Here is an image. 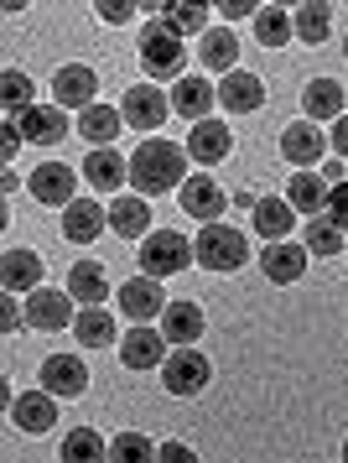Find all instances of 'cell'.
I'll return each instance as SVG.
<instances>
[{"label":"cell","mask_w":348,"mask_h":463,"mask_svg":"<svg viewBox=\"0 0 348 463\" xmlns=\"http://www.w3.org/2000/svg\"><path fill=\"white\" fill-rule=\"evenodd\" d=\"M187 177V146H172V141H141L136 146V156H130V183H136V193L141 198H156V193H172L183 188Z\"/></svg>","instance_id":"obj_1"},{"label":"cell","mask_w":348,"mask_h":463,"mask_svg":"<svg viewBox=\"0 0 348 463\" xmlns=\"http://www.w3.org/2000/svg\"><path fill=\"white\" fill-rule=\"evenodd\" d=\"M193 255H198V266H203V271L224 276V271H240V266L249 260V240L240 230H229V224H203Z\"/></svg>","instance_id":"obj_2"},{"label":"cell","mask_w":348,"mask_h":463,"mask_svg":"<svg viewBox=\"0 0 348 463\" xmlns=\"http://www.w3.org/2000/svg\"><path fill=\"white\" fill-rule=\"evenodd\" d=\"M141 276H151V281H162V276H177L193 266V240L177 230H156V234H146L141 240Z\"/></svg>","instance_id":"obj_3"},{"label":"cell","mask_w":348,"mask_h":463,"mask_svg":"<svg viewBox=\"0 0 348 463\" xmlns=\"http://www.w3.org/2000/svg\"><path fill=\"white\" fill-rule=\"evenodd\" d=\"M141 63H146L151 79H177V84H183V63H187L183 37H172L162 22H151L141 32Z\"/></svg>","instance_id":"obj_4"},{"label":"cell","mask_w":348,"mask_h":463,"mask_svg":"<svg viewBox=\"0 0 348 463\" xmlns=\"http://www.w3.org/2000/svg\"><path fill=\"white\" fill-rule=\"evenodd\" d=\"M162 385L172 396H198L208 385V359L198 354V349H172L166 364H162Z\"/></svg>","instance_id":"obj_5"},{"label":"cell","mask_w":348,"mask_h":463,"mask_svg":"<svg viewBox=\"0 0 348 463\" xmlns=\"http://www.w3.org/2000/svg\"><path fill=\"white\" fill-rule=\"evenodd\" d=\"M120 115H125V126H136V130H162V120L172 115V99H166L162 89L136 84V89H125Z\"/></svg>","instance_id":"obj_6"},{"label":"cell","mask_w":348,"mask_h":463,"mask_svg":"<svg viewBox=\"0 0 348 463\" xmlns=\"http://www.w3.org/2000/svg\"><path fill=\"white\" fill-rule=\"evenodd\" d=\"M94 89H99V79H94V68H83V63H68L58 68V79H52V105L58 109H94L99 99H94Z\"/></svg>","instance_id":"obj_7"},{"label":"cell","mask_w":348,"mask_h":463,"mask_svg":"<svg viewBox=\"0 0 348 463\" xmlns=\"http://www.w3.org/2000/svg\"><path fill=\"white\" fill-rule=\"evenodd\" d=\"M73 323V297L52 292V287H37L26 297V328H42V334H58Z\"/></svg>","instance_id":"obj_8"},{"label":"cell","mask_w":348,"mask_h":463,"mask_svg":"<svg viewBox=\"0 0 348 463\" xmlns=\"http://www.w3.org/2000/svg\"><path fill=\"white\" fill-rule=\"evenodd\" d=\"M42 391L47 396H83L89 391V370H83V359L73 354H52V359H42Z\"/></svg>","instance_id":"obj_9"},{"label":"cell","mask_w":348,"mask_h":463,"mask_svg":"<svg viewBox=\"0 0 348 463\" xmlns=\"http://www.w3.org/2000/svg\"><path fill=\"white\" fill-rule=\"evenodd\" d=\"M307 245H291V240H276V245H266L260 250V271H266V281H276V287H287V281H302V271H307Z\"/></svg>","instance_id":"obj_10"},{"label":"cell","mask_w":348,"mask_h":463,"mask_svg":"<svg viewBox=\"0 0 348 463\" xmlns=\"http://www.w3.org/2000/svg\"><path fill=\"white\" fill-rule=\"evenodd\" d=\"M166 338H156L151 328H130V334H120V359H125V370H162L166 364Z\"/></svg>","instance_id":"obj_11"},{"label":"cell","mask_w":348,"mask_h":463,"mask_svg":"<svg viewBox=\"0 0 348 463\" xmlns=\"http://www.w3.org/2000/svg\"><path fill=\"white\" fill-rule=\"evenodd\" d=\"M120 313L141 328V323H151L156 313H166L162 302V281H151V276H136V281H125L120 287Z\"/></svg>","instance_id":"obj_12"},{"label":"cell","mask_w":348,"mask_h":463,"mask_svg":"<svg viewBox=\"0 0 348 463\" xmlns=\"http://www.w3.org/2000/svg\"><path fill=\"white\" fill-rule=\"evenodd\" d=\"M109 224V209H99L94 198H73L68 209H62V234L73 240V245H94Z\"/></svg>","instance_id":"obj_13"},{"label":"cell","mask_w":348,"mask_h":463,"mask_svg":"<svg viewBox=\"0 0 348 463\" xmlns=\"http://www.w3.org/2000/svg\"><path fill=\"white\" fill-rule=\"evenodd\" d=\"M79 172H83V177H89V183H94L99 193H120V183H130V162H125V156H120L115 146L89 151Z\"/></svg>","instance_id":"obj_14"},{"label":"cell","mask_w":348,"mask_h":463,"mask_svg":"<svg viewBox=\"0 0 348 463\" xmlns=\"http://www.w3.org/2000/svg\"><path fill=\"white\" fill-rule=\"evenodd\" d=\"M177 193H183V213H193V219H208V224H213V219L224 213V188H219L208 172H193Z\"/></svg>","instance_id":"obj_15"},{"label":"cell","mask_w":348,"mask_h":463,"mask_svg":"<svg viewBox=\"0 0 348 463\" xmlns=\"http://www.w3.org/2000/svg\"><path fill=\"white\" fill-rule=\"evenodd\" d=\"M16 126H21V136H26V141H37V146H58L62 136H68V109H58V105H32V109L16 120Z\"/></svg>","instance_id":"obj_16"},{"label":"cell","mask_w":348,"mask_h":463,"mask_svg":"<svg viewBox=\"0 0 348 463\" xmlns=\"http://www.w3.org/2000/svg\"><path fill=\"white\" fill-rule=\"evenodd\" d=\"M219 105L229 109V115H255V109L266 105V89H260V79L255 73H224V84H219Z\"/></svg>","instance_id":"obj_17"},{"label":"cell","mask_w":348,"mask_h":463,"mask_svg":"<svg viewBox=\"0 0 348 463\" xmlns=\"http://www.w3.org/2000/svg\"><path fill=\"white\" fill-rule=\"evenodd\" d=\"M162 338L177 344V349H193V338H203V307L198 302H166Z\"/></svg>","instance_id":"obj_18"},{"label":"cell","mask_w":348,"mask_h":463,"mask_svg":"<svg viewBox=\"0 0 348 463\" xmlns=\"http://www.w3.org/2000/svg\"><path fill=\"white\" fill-rule=\"evenodd\" d=\"M32 198H37V203H58V209H68V203H73V167H62V162H42V167H32Z\"/></svg>","instance_id":"obj_19"},{"label":"cell","mask_w":348,"mask_h":463,"mask_svg":"<svg viewBox=\"0 0 348 463\" xmlns=\"http://www.w3.org/2000/svg\"><path fill=\"white\" fill-rule=\"evenodd\" d=\"M229 126L224 120H203V126H193V136H187V156L198 162V167H213V162H224L229 156Z\"/></svg>","instance_id":"obj_20"},{"label":"cell","mask_w":348,"mask_h":463,"mask_svg":"<svg viewBox=\"0 0 348 463\" xmlns=\"http://www.w3.org/2000/svg\"><path fill=\"white\" fill-rule=\"evenodd\" d=\"M281 156H287L291 167H312V162H323V130L312 126V120L287 126L281 130Z\"/></svg>","instance_id":"obj_21"},{"label":"cell","mask_w":348,"mask_h":463,"mask_svg":"<svg viewBox=\"0 0 348 463\" xmlns=\"http://www.w3.org/2000/svg\"><path fill=\"white\" fill-rule=\"evenodd\" d=\"M213 105H219V89L208 84V79H183V84L172 89V109H177V115H187L193 126H203Z\"/></svg>","instance_id":"obj_22"},{"label":"cell","mask_w":348,"mask_h":463,"mask_svg":"<svg viewBox=\"0 0 348 463\" xmlns=\"http://www.w3.org/2000/svg\"><path fill=\"white\" fill-rule=\"evenodd\" d=\"M328 177L323 172H291V188H287V203L296 213H317L323 219V209H328Z\"/></svg>","instance_id":"obj_23"},{"label":"cell","mask_w":348,"mask_h":463,"mask_svg":"<svg viewBox=\"0 0 348 463\" xmlns=\"http://www.w3.org/2000/svg\"><path fill=\"white\" fill-rule=\"evenodd\" d=\"M0 287H5V292H37L42 287V255L5 250V260H0Z\"/></svg>","instance_id":"obj_24"},{"label":"cell","mask_w":348,"mask_h":463,"mask_svg":"<svg viewBox=\"0 0 348 463\" xmlns=\"http://www.w3.org/2000/svg\"><path fill=\"white\" fill-rule=\"evenodd\" d=\"M302 109H307V120H343V84H333V79H317V84L302 89Z\"/></svg>","instance_id":"obj_25"},{"label":"cell","mask_w":348,"mask_h":463,"mask_svg":"<svg viewBox=\"0 0 348 463\" xmlns=\"http://www.w3.org/2000/svg\"><path fill=\"white\" fill-rule=\"evenodd\" d=\"M11 421H16L21 432H32V438H37V432H47V427L58 421V411H52V396H47V391L16 396V401H11Z\"/></svg>","instance_id":"obj_26"},{"label":"cell","mask_w":348,"mask_h":463,"mask_svg":"<svg viewBox=\"0 0 348 463\" xmlns=\"http://www.w3.org/2000/svg\"><path fill=\"white\" fill-rule=\"evenodd\" d=\"M120 126H125V115H120L115 105H94V109H83V115H79V136H83L94 151L109 146V141L120 136Z\"/></svg>","instance_id":"obj_27"},{"label":"cell","mask_w":348,"mask_h":463,"mask_svg":"<svg viewBox=\"0 0 348 463\" xmlns=\"http://www.w3.org/2000/svg\"><path fill=\"white\" fill-rule=\"evenodd\" d=\"M234 58H240V47H234V32H229V26H213V32L198 37V63H203V68L234 73Z\"/></svg>","instance_id":"obj_28"},{"label":"cell","mask_w":348,"mask_h":463,"mask_svg":"<svg viewBox=\"0 0 348 463\" xmlns=\"http://www.w3.org/2000/svg\"><path fill=\"white\" fill-rule=\"evenodd\" d=\"M255 230L266 234V245L276 240H287L296 230V209H291L287 198H260V209H255Z\"/></svg>","instance_id":"obj_29"},{"label":"cell","mask_w":348,"mask_h":463,"mask_svg":"<svg viewBox=\"0 0 348 463\" xmlns=\"http://www.w3.org/2000/svg\"><path fill=\"white\" fill-rule=\"evenodd\" d=\"M68 297H79L83 307H99L104 297H109V281H104V271L94 260H79V266L68 271Z\"/></svg>","instance_id":"obj_30"},{"label":"cell","mask_w":348,"mask_h":463,"mask_svg":"<svg viewBox=\"0 0 348 463\" xmlns=\"http://www.w3.org/2000/svg\"><path fill=\"white\" fill-rule=\"evenodd\" d=\"M109 224H115V234H125V240H146V234H151V209H146V198H115Z\"/></svg>","instance_id":"obj_31"},{"label":"cell","mask_w":348,"mask_h":463,"mask_svg":"<svg viewBox=\"0 0 348 463\" xmlns=\"http://www.w3.org/2000/svg\"><path fill=\"white\" fill-rule=\"evenodd\" d=\"M62 463H109V442L94 432V427H79V432H68L62 438Z\"/></svg>","instance_id":"obj_32"},{"label":"cell","mask_w":348,"mask_h":463,"mask_svg":"<svg viewBox=\"0 0 348 463\" xmlns=\"http://www.w3.org/2000/svg\"><path fill=\"white\" fill-rule=\"evenodd\" d=\"M156 22H162L172 37H203L208 5H187V0H177V5H162V16H156Z\"/></svg>","instance_id":"obj_33"},{"label":"cell","mask_w":348,"mask_h":463,"mask_svg":"<svg viewBox=\"0 0 348 463\" xmlns=\"http://www.w3.org/2000/svg\"><path fill=\"white\" fill-rule=\"evenodd\" d=\"M73 338L89 344V349H104V344H115V317L104 313V307H83L73 317Z\"/></svg>","instance_id":"obj_34"},{"label":"cell","mask_w":348,"mask_h":463,"mask_svg":"<svg viewBox=\"0 0 348 463\" xmlns=\"http://www.w3.org/2000/svg\"><path fill=\"white\" fill-rule=\"evenodd\" d=\"M255 37L260 47H287L296 37V22H291L281 5H260V16H255Z\"/></svg>","instance_id":"obj_35"},{"label":"cell","mask_w":348,"mask_h":463,"mask_svg":"<svg viewBox=\"0 0 348 463\" xmlns=\"http://www.w3.org/2000/svg\"><path fill=\"white\" fill-rule=\"evenodd\" d=\"M156 442L141 438V432H120V438L109 442V463H156Z\"/></svg>","instance_id":"obj_36"},{"label":"cell","mask_w":348,"mask_h":463,"mask_svg":"<svg viewBox=\"0 0 348 463\" xmlns=\"http://www.w3.org/2000/svg\"><path fill=\"white\" fill-rule=\"evenodd\" d=\"M0 94H5V109H11V120H21L26 109H32V79L21 73V68H5V79H0Z\"/></svg>","instance_id":"obj_37"},{"label":"cell","mask_w":348,"mask_h":463,"mask_svg":"<svg viewBox=\"0 0 348 463\" xmlns=\"http://www.w3.org/2000/svg\"><path fill=\"white\" fill-rule=\"evenodd\" d=\"M291 22H296V37H302V43H323V37H328V5H302V11H296V16H291Z\"/></svg>","instance_id":"obj_38"},{"label":"cell","mask_w":348,"mask_h":463,"mask_svg":"<svg viewBox=\"0 0 348 463\" xmlns=\"http://www.w3.org/2000/svg\"><path fill=\"white\" fill-rule=\"evenodd\" d=\"M302 245H307L312 255H338V250H343V230H338V224H328V219H312Z\"/></svg>","instance_id":"obj_39"},{"label":"cell","mask_w":348,"mask_h":463,"mask_svg":"<svg viewBox=\"0 0 348 463\" xmlns=\"http://www.w3.org/2000/svg\"><path fill=\"white\" fill-rule=\"evenodd\" d=\"M323 219H328V224H338V230L348 234V183H338V188L328 193V209H323Z\"/></svg>","instance_id":"obj_40"},{"label":"cell","mask_w":348,"mask_h":463,"mask_svg":"<svg viewBox=\"0 0 348 463\" xmlns=\"http://www.w3.org/2000/svg\"><path fill=\"white\" fill-rule=\"evenodd\" d=\"M130 16H136V5H125V0H104L99 5V22H109V26L130 22Z\"/></svg>","instance_id":"obj_41"},{"label":"cell","mask_w":348,"mask_h":463,"mask_svg":"<svg viewBox=\"0 0 348 463\" xmlns=\"http://www.w3.org/2000/svg\"><path fill=\"white\" fill-rule=\"evenodd\" d=\"M156 463H198V453H193V448H183V442H162Z\"/></svg>","instance_id":"obj_42"},{"label":"cell","mask_w":348,"mask_h":463,"mask_svg":"<svg viewBox=\"0 0 348 463\" xmlns=\"http://www.w3.org/2000/svg\"><path fill=\"white\" fill-rule=\"evenodd\" d=\"M0 323H5V334H16L21 323H26V307H16V297H5V307H0Z\"/></svg>","instance_id":"obj_43"},{"label":"cell","mask_w":348,"mask_h":463,"mask_svg":"<svg viewBox=\"0 0 348 463\" xmlns=\"http://www.w3.org/2000/svg\"><path fill=\"white\" fill-rule=\"evenodd\" d=\"M219 16H224V22H240V16H260V11H255L249 0H224V5H219Z\"/></svg>","instance_id":"obj_44"},{"label":"cell","mask_w":348,"mask_h":463,"mask_svg":"<svg viewBox=\"0 0 348 463\" xmlns=\"http://www.w3.org/2000/svg\"><path fill=\"white\" fill-rule=\"evenodd\" d=\"M328 141H333V151H338V156H348V115H343V120H333Z\"/></svg>","instance_id":"obj_45"},{"label":"cell","mask_w":348,"mask_h":463,"mask_svg":"<svg viewBox=\"0 0 348 463\" xmlns=\"http://www.w3.org/2000/svg\"><path fill=\"white\" fill-rule=\"evenodd\" d=\"M343 463H348V442H343Z\"/></svg>","instance_id":"obj_46"},{"label":"cell","mask_w":348,"mask_h":463,"mask_svg":"<svg viewBox=\"0 0 348 463\" xmlns=\"http://www.w3.org/2000/svg\"><path fill=\"white\" fill-rule=\"evenodd\" d=\"M343 52H348V43H343Z\"/></svg>","instance_id":"obj_47"}]
</instances>
